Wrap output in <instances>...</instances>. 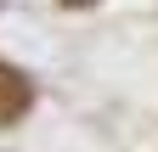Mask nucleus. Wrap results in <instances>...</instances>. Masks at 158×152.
<instances>
[{"instance_id": "obj_1", "label": "nucleus", "mask_w": 158, "mask_h": 152, "mask_svg": "<svg viewBox=\"0 0 158 152\" xmlns=\"http://www.w3.org/2000/svg\"><path fill=\"white\" fill-rule=\"evenodd\" d=\"M28 102H34V90H28V79H23V73H17L11 62H0V124L23 118V113H28Z\"/></svg>"}, {"instance_id": "obj_2", "label": "nucleus", "mask_w": 158, "mask_h": 152, "mask_svg": "<svg viewBox=\"0 0 158 152\" xmlns=\"http://www.w3.org/2000/svg\"><path fill=\"white\" fill-rule=\"evenodd\" d=\"M62 6H96V0H62Z\"/></svg>"}]
</instances>
